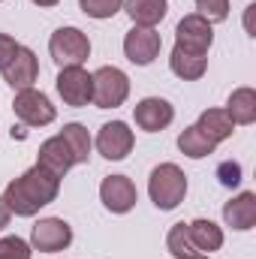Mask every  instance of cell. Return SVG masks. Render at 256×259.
<instances>
[{
    "label": "cell",
    "instance_id": "2",
    "mask_svg": "<svg viewBox=\"0 0 256 259\" xmlns=\"http://www.w3.org/2000/svg\"><path fill=\"white\" fill-rule=\"evenodd\" d=\"M148 196L160 211H172L184 202L187 196V175L181 172V166L175 163H160L151 169L148 178Z\"/></svg>",
    "mask_w": 256,
    "mask_h": 259
},
{
    "label": "cell",
    "instance_id": "31",
    "mask_svg": "<svg viewBox=\"0 0 256 259\" xmlns=\"http://www.w3.org/2000/svg\"><path fill=\"white\" fill-rule=\"evenodd\" d=\"M0 3H3V0H0Z\"/></svg>",
    "mask_w": 256,
    "mask_h": 259
},
{
    "label": "cell",
    "instance_id": "8",
    "mask_svg": "<svg viewBox=\"0 0 256 259\" xmlns=\"http://www.w3.org/2000/svg\"><path fill=\"white\" fill-rule=\"evenodd\" d=\"M72 244V226L64 217H42L30 229V247L39 253H61Z\"/></svg>",
    "mask_w": 256,
    "mask_h": 259
},
{
    "label": "cell",
    "instance_id": "26",
    "mask_svg": "<svg viewBox=\"0 0 256 259\" xmlns=\"http://www.w3.org/2000/svg\"><path fill=\"white\" fill-rule=\"evenodd\" d=\"M193 3H196L199 15L208 18L211 24H220L229 18V0H193Z\"/></svg>",
    "mask_w": 256,
    "mask_h": 259
},
{
    "label": "cell",
    "instance_id": "28",
    "mask_svg": "<svg viewBox=\"0 0 256 259\" xmlns=\"http://www.w3.org/2000/svg\"><path fill=\"white\" fill-rule=\"evenodd\" d=\"M18 52V42L9 36V33H0V69L12 61V55Z\"/></svg>",
    "mask_w": 256,
    "mask_h": 259
},
{
    "label": "cell",
    "instance_id": "1",
    "mask_svg": "<svg viewBox=\"0 0 256 259\" xmlns=\"http://www.w3.org/2000/svg\"><path fill=\"white\" fill-rule=\"evenodd\" d=\"M58 193H61V178L36 163L24 175L12 178L0 196L15 217H33V214H39V208L52 205Z\"/></svg>",
    "mask_w": 256,
    "mask_h": 259
},
{
    "label": "cell",
    "instance_id": "30",
    "mask_svg": "<svg viewBox=\"0 0 256 259\" xmlns=\"http://www.w3.org/2000/svg\"><path fill=\"white\" fill-rule=\"evenodd\" d=\"M30 3H36V6H42V9H52V6H58L61 0H30Z\"/></svg>",
    "mask_w": 256,
    "mask_h": 259
},
{
    "label": "cell",
    "instance_id": "19",
    "mask_svg": "<svg viewBox=\"0 0 256 259\" xmlns=\"http://www.w3.org/2000/svg\"><path fill=\"white\" fill-rule=\"evenodd\" d=\"M187 232H190L193 244L202 250V253H214V250H220L223 247V229L214 223V220H208V217H196L187 223Z\"/></svg>",
    "mask_w": 256,
    "mask_h": 259
},
{
    "label": "cell",
    "instance_id": "23",
    "mask_svg": "<svg viewBox=\"0 0 256 259\" xmlns=\"http://www.w3.org/2000/svg\"><path fill=\"white\" fill-rule=\"evenodd\" d=\"M61 136H64V142L69 145V151H72V157H75V166H81V163L91 160L94 142H91V133H88L84 124H64Z\"/></svg>",
    "mask_w": 256,
    "mask_h": 259
},
{
    "label": "cell",
    "instance_id": "22",
    "mask_svg": "<svg viewBox=\"0 0 256 259\" xmlns=\"http://www.w3.org/2000/svg\"><path fill=\"white\" fill-rule=\"evenodd\" d=\"M166 247H169L172 259H211L208 253H202V250L193 244L190 232H187V223H175V226L169 229V235H166Z\"/></svg>",
    "mask_w": 256,
    "mask_h": 259
},
{
    "label": "cell",
    "instance_id": "6",
    "mask_svg": "<svg viewBox=\"0 0 256 259\" xmlns=\"http://www.w3.org/2000/svg\"><path fill=\"white\" fill-rule=\"evenodd\" d=\"M175 46L196 52V55H208L211 46H214V24L208 18H202L199 12L184 15L175 27Z\"/></svg>",
    "mask_w": 256,
    "mask_h": 259
},
{
    "label": "cell",
    "instance_id": "14",
    "mask_svg": "<svg viewBox=\"0 0 256 259\" xmlns=\"http://www.w3.org/2000/svg\"><path fill=\"white\" fill-rule=\"evenodd\" d=\"M223 223L235 232H247L256 226V193L244 190L235 199H229L223 205Z\"/></svg>",
    "mask_w": 256,
    "mask_h": 259
},
{
    "label": "cell",
    "instance_id": "27",
    "mask_svg": "<svg viewBox=\"0 0 256 259\" xmlns=\"http://www.w3.org/2000/svg\"><path fill=\"white\" fill-rule=\"evenodd\" d=\"M217 181H220L226 190L238 187V184H241V163H235V160H223V163L217 166Z\"/></svg>",
    "mask_w": 256,
    "mask_h": 259
},
{
    "label": "cell",
    "instance_id": "10",
    "mask_svg": "<svg viewBox=\"0 0 256 259\" xmlns=\"http://www.w3.org/2000/svg\"><path fill=\"white\" fill-rule=\"evenodd\" d=\"M100 202L112 214H130L139 202V190L127 175H106L100 184Z\"/></svg>",
    "mask_w": 256,
    "mask_h": 259
},
{
    "label": "cell",
    "instance_id": "20",
    "mask_svg": "<svg viewBox=\"0 0 256 259\" xmlns=\"http://www.w3.org/2000/svg\"><path fill=\"white\" fill-rule=\"evenodd\" d=\"M196 127L202 130V133H205L214 145L226 142V139L235 133V124H232V118L226 115V109H205V112L199 115Z\"/></svg>",
    "mask_w": 256,
    "mask_h": 259
},
{
    "label": "cell",
    "instance_id": "12",
    "mask_svg": "<svg viewBox=\"0 0 256 259\" xmlns=\"http://www.w3.org/2000/svg\"><path fill=\"white\" fill-rule=\"evenodd\" d=\"M133 121L145 133H160L175 121V106L163 97H145L133 106Z\"/></svg>",
    "mask_w": 256,
    "mask_h": 259
},
{
    "label": "cell",
    "instance_id": "25",
    "mask_svg": "<svg viewBox=\"0 0 256 259\" xmlns=\"http://www.w3.org/2000/svg\"><path fill=\"white\" fill-rule=\"evenodd\" d=\"M30 256H33L30 241H24V238H18V235L0 238V259H30Z\"/></svg>",
    "mask_w": 256,
    "mask_h": 259
},
{
    "label": "cell",
    "instance_id": "7",
    "mask_svg": "<svg viewBox=\"0 0 256 259\" xmlns=\"http://www.w3.org/2000/svg\"><path fill=\"white\" fill-rule=\"evenodd\" d=\"M55 88H58V97L64 100V106H72V109L88 106L94 97V81L84 66H64L55 78Z\"/></svg>",
    "mask_w": 256,
    "mask_h": 259
},
{
    "label": "cell",
    "instance_id": "4",
    "mask_svg": "<svg viewBox=\"0 0 256 259\" xmlns=\"http://www.w3.org/2000/svg\"><path fill=\"white\" fill-rule=\"evenodd\" d=\"M49 55L61 69L64 66H84V61L91 58V39L78 27H58L49 36Z\"/></svg>",
    "mask_w": 256,
    "mask_h": 259
},
{
    "label": "cell",
    "instance_id": "17",
    "mask_svg": "<svg viewBox=\"0 0 256 259\" xmlns=\"http://www.w3.org/2000/svg\"><path fill=\"white\" fill-rule=\"evenodd\" d=\"M169 69L181 78V81H199L205 72H208V55H196L187 49H172L169 55Z\"/></svg>",
    "mask_w": 256,
    "mask_h": 259
},
{
    "label": "cell",
    "instance_id": "9",
    "mask_svg": "<svg viewBox=\"0 0 256 259\" xmlns=\"http://www.w3.org/2000/svg\"><path fill=\"white\" fill-rule=\"evenodd\" d=\"M160 49H163V36L157 27H136L133 24V30L124 36V55L136 66H151L160 58Z\"/></svg>",
    "mask_w": 256,
    "mask_h": 259
},
{
    "label": "cell",
    "instance_id": "5",
    "mask_svg": "<svg viewBox=\"0 0 256 259\" xmlns=\"http://www.w3.org/2000/svg\"><path fill=\"white\" fill-rule=\"evenodd\" d=\"M12 112H15V118H18L24 127H49V124L58 118V109L52 106L49 94H42V91H36V88L15 91Z\"/></svg>",
    "mask_w": 256,
    "mask_h": 259
},
{
    "label": "cell",
    "instance_id": "3",
    "mask_svg": "<svg viewBox=\"0 0 256 259\" xmlns=\"http://www.w3.org/2000/svg\"><path fill=\"white\" fill-rule=\"evenodd\" d=\"M94 81V97L91 103L97 109H118L124 106L130 97V75L121 66H100L97 72H91Z\"/></svg>",
    "mask_w": 256,
    "mask_h": 259
},
{
    "label": "cell",
    "instance_id": "11",
    "mask_svg": "<svg viewBox=\"0 0 256 259\" xmlns=\"http://www.w3.org/2000/svg\"><path fill=\"white\" fill-rule=\"evenodd\" d=\"M94 145L106 160H127V154L136 145V136H133L127 121H109V124L100 127Z\"/></svg>",
    "mask_w": 256,
    "mask_h": 259
},
{
    "label": "cell",
    "instance_id": "16",
    "mask_svg": "<svg viewBox=\"0 0 256 259\" xmlns=\"http://www.w3.org/2000/svg\"><path fill=\"white\" fill-rule=\"evenodd\" d=\"M121 9L136 27H157L169 12V0H124Z\"/></svg>",
    "mask_w": 256,
    "mask_h": 259
},
{
    "label": "cell",
    "instance_id": "13",
    "mask_svg": "<svg viewBox=\"0 0 256 259\" xmlns=\"http://www.w3.org/2000/svg\"><path fill=\"white\" fill-rule=\"evenodd\" d=\"M0 72H3V81H6L12 91L33 88V81L39 78V58L33 55V49L18 46V52L12 55V61L3 66Z\"/></svg>",
    "mask_w": 256,
    "mask_h": 259
},
{
    "label": "cell",
    "instance_id": "21",
    "mask_svg": "<svg viewBox=\"0 0 256 259\" xmlns=\"http://www.w3.org/2000/svg\"><path fill=\"white\" fill-rule=\"evenodd\" d=\"M214 142L202 133V130L196 127H184L181 133H178V151L184 154V157H190V160H202V157H211L214 154Z\"/></svg>",
    "mask_w": 256,
    "mask_h": 259
},
{
    "label": "cell",
    "instance_id": "24",
    "mask_svg": "<svg viewBox=\"0 0 256 259\" xmlns=\"http://www.w3.org/2000/svg\"><path fill=\"white\" fill-rule=\"evenodd\" d=\"M121 6H124V0H78V9L88 18H97V21L115 18L121 12Z\"/></svg>",
    "mask_w": 256,
    "mask_h": 259
},
{
    "label": "cell",
    "instance_id": "29",
    "mask_svg": "<svg viewBox=\"0 0 256 259\" xmlns=\"http://www.w3.org/2000/svg\"><path fill=\"white\" fill-rule=\"evenodd\" d=\"M9 220H12V211L6 208V202H3V196H0V232L9 226Z\"/></svg>",
    "mask_w": 256,
    "mask_h": 259
},
{
    "label": "cell",
    "instance_id": "15",
    "mask_svg": "<svg viewBox=\"0 0 256 259\" xmlns=\"http://www.w3.org/2000/svg\"><path fill=\"white\" fill-rule=\"evenodd\" d=\"M42 169H49V172H55L58 178H64L66 172L75 166V157H72V151H69V145L64 142V136L58 133V136H52V139H46L42 145H39V160H36Z\"/></svg>",
    "mask_w": 256,
    "mask_h": 259
},
{
    "label": "cell",
    "instance_id": "18",
    "mask_svg": "<svg viewBox=\"0 0 256 259\" xmlns=\"http://www.w3.org/2000/svg\"><path fill=\"white\" fill-rule=\"evenodd\" d=\"M226 115L235 127H250L256 121V91L253 88H235L226 100Z\"/></svg>",
    "mask_w": 256,
    "mask_h": 259
}]
</instances>
